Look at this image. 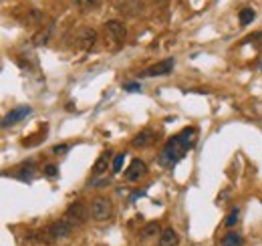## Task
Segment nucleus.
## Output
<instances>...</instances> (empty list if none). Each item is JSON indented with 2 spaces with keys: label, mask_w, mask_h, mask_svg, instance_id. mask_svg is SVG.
Segmentation results:
<instances>
[{
  "label": "nucleus",
  "mask_w": 262,
  "mask_h": 246,
  "mask_svg": "<svg viewBox=\"0 0 262 246\" xmlns=\"http://www.w3.org/2000/svg\"><path fill=\"white\" fill-rule=\"evenodd\" d=\"M194 140H196V130H194V128L184 130L182 134H178L176 138H172V140L166 144L164 152H162V158H160L162 164H164L166 168L178 164V162H180V160L190 152Z\"/></svg>",
  "instance_id": "nucleus-1"
},
{
  "label": "nucleus",
  "mask_w": 262,
  "mask_h": 246,
  "mask_svg": "<svg viewBox=\"0 0 262 246\" xmlns=\"http://www.w3.org/2000/svg\"><path fill=\"white\" fill-rule=\"evenodd\" d=\"M89 212H91V218H93V220H97V222L109 220V218L113 216V202H111L109 198L99 196V198H95V200L91 202Z\"/></svg>",
  "instance_id": "nucleus-2"
},
{
  "label": "nucleus",
  "mask_w": 262,
  "mask_h": 246,
  "mask_svg": "<svg viewBox=\"0 0 262 246\" xmlns=\"http://www.w3.org/2000/svg\"><path fill=\"white\" fill-rule=\"evenodd\" d=\"M89 216H91L89 208H85L81 202H73V204L67 208V212H65V220H69L73 226H79V224H83V222H85Z\"/></svg>",
  "instance_id": "nucleus-3"
},
{
  "label": "nucleus",
  "mask_w": 262,
  "mask_h": 246,
  "mask_svg": "<svg viewBox=\"0 0 262 246\" xmlns=\"http://www.w3.org/2000/svg\"><path fill=\"white\" fill-rule=\"evenodd\" d=\"M73 224L69 220H61V222H55L47 228V240H61V238H67L71 232H73Z\"/></svg>",
  "instance_id": "nucleus-4"
},
{
  "label": "nucleus",
  "mask_w": 262,
  "mask_h": 246,
  "mask_svg": "<svg viewBox=\"0 0 262 246\" xmlns=\"http://www.w3.org/2000/svg\"><path fill=\"white\" fill-rule=\"evenodd\" d=\"M103 29H105V33H107L115 43H123L125 37H127V29H125V25H123L121 21H107V23L103 25Z\"/></svg>",
  "instance_id": "nucleus-5"
},
{
  "label": "nucleus",
  "mask_w": 262,
  "mask_h": 246,
  "mask_svg": "<svg viewBox=\"0 0 262 246\" xmlns=\"http://www.w3.org/2000/svg\"><path fill=\"white\" fill-rule=\"evenodd\" d=\"M146 174H148V166H146V162H142V160H134V162H131V166L125 170V180H129V182H140Z\"/></svg>",
  "instance_id": "nucleus-6"
},
{
  "label": "nucleus",
  "mask_w": 262,
  "mask_h": 246,
  "mask_svg": "<svg viewBox=\"0 0 262 246\" xmlns=\"http://www.w3.org/2000/svg\"><path fill=\"white\" fill-rule=\"evenodd\" d=\"M174 71V59H166V61H160L158 65H152L148 67L142 77H160V75H168Z\"/></svg>",
  "instance_id": "nucleus-7"
},
{
  "label": "nucleus",
  "mask_w": 262,
  "mask_h": 246,
  "mask_svg": "<svg viewBox=\"0 0 262 246\" xmlns=\"http://www.w3.org/2000/svg\"><path fill=\"white\" fill-rule=\"evenodd\" d=\"M31 113V107H17V109H13V111H9L7 113V117L3 119V128H9V126H15V123H19V121H23L27 115Z\"/></svg>",
  "instance_id": "nucleus-8"
},
{
  "label": "nucleus",
  "mask_w": 262,
  "mask_h": 246,
  "mask_svg": "<svg viewBox=\"0 0 262 246\" xmlns=\"http://www.w3.org/2000/svg\"><path fill=\"white\" fill-rule=\"evenodd\" d=\"M156 132H152V130H144L142 134H138L134 140H131V146L134 148H146V146H152L154 142H156Z\"/></svg>",
  "instance_id": "nucleus-9"
},
{
  "label": "nucleus",
  "mask_w": 262,
  "mask_h": 246,
  "mask_svg": "<svg viewBox=\"0 0 262 246\" xmlns=\"http://www.w3.org/2000/svg\"><path fill=\"white\" fill-rule=\"evenodd\" d=\"M119 9L125 15H138L144 11V3L142 0H119Z\"/></svg>",
  "instance_id": "nucleus-10"
},
{
  "label": "nucleus",
  "mask_w": 262,
  "mask_h": 246,
  "mask_svg": "<svg viewBox=\"0 0 262 246\" xmlns=\"http://www.w3.org/2000/svg\"><path fill=\"white\" fill-rule=\"evenodd\" d=\"M160 246H180V236L174 228H166L160 236Z\"/></svg>",
  "instance_id": "nucleus-11"
},
{
  "label": "nucleus",
  "mask_w": 262,
  "mask_h": 246,
  "mask_svg": "<svg viewBox=\"0 0 262 246\" xmlns=\"http://www.w3.org/2000/svg\"><path fill=\"white\" fill-rule=\"evenodd\" d=\"M77 41H79V45L83 49H91L95 45V41H97V33L93 29H85V31H81V35H79Z\"/></svg>",
  "instance_id": "nucleus-12"
},
{
  "label": "nucleus",
  "mask_w": 262,
  "mask_h": 246,
  "mask_svg": "<svg viewBox=\"0 0 262 246\" xmlns=\"http://www.w3.org/2000/svg\"><path fill=\"white\" fill-rule=\"evenodd\" d=\"M107 166H109V154L105 152V154H101V156L97 158V162H95V166H93V174H95V176L103 174V172L107 170Z\"/></svg>",
  "instance_id": "nucleus-13"
},
{
  "label": "nucleus",
  "mask_w": 262,
  "mask_h": 246,
  "mask_svg": "<svg viewBox=\"0 0 262 246\" xmlns=\"http://www.w3.org/2000/svg\"><path fill=\"white\" fill-rule=\"evenodd\" d=\"M99 3L101 0H75V7L79 11H93V9L99 7Z\"/></svg>",
  "instance_id": "nucleus-14"
},
{
  "label": "nucleus",
  "mask_w": 262,
  "mask_h": 246,
  "mask_svg": "<svg viewBox=\"0 0 262 246\" xmlns=\"http://www.w3.org/2000/svg\"><path fill=\"white\" fill-rule=\"evenodd\" d=\"M222 246H242V238H240L238 234L230 232V234H226V236L222 238Z\"/></svg>",
  "instance_id": "nucleus-15"
},
{
  "label": "nucleus",
  "mask_w": 262,
  "mask_h": 246,
  "mask_svg": "<svg viewBox=\"0 0 262 246\" xmlns=\"http://www.w3.org/2000/svg\"><path fill=\"white\" fill-rule=\"evenodd\" d=\"M254 17H256V13H254L252 9H242V11H240V25H242V27L250 25V23L254 21Z\"/></svg>",
  "instance_id": "nucleus-16"
},
{
  "label": "nucleus",
  "mask_w": 262,
  "mask_h": 246,
  "mask_svg": "<svg viewBox=\"0 0 262 246\" xmlns=\"http://www.w3.org/2000/svg\"><path fill=\"white\" fill-rule=\"evenodd\" d=\"M33 176H35V166H33V164H25L23 170L19 172V178H21V180H31Z\"/></svg>",
  "instance_id": "nucleus-17"
},
{
  "label": "nucleus",
  "mask_w": 262,
  "mask_h": 246,
  "mask_svg": "<svg viewBox=\"0 0 262 246\" xmlns=\"http://www.w3.org/2000/svg\"><path fill=\"white\" fill-rule=\"evenodd\" d=\"M123 162H125V154H117L115 160H113V164H111V172H113V174H119L121 168H123Z\"/></svg>",
  "instance_id": "nucleus-18"
},
{
  "label": "nucleus",
  "mask_w": 262,
  "mask_h": 246,
  "mask_svg": "<svg viewBox=\"0 0 262 246\" xmlns=\"http://www.w3.org/2000/svg\"><path fill=\"white\" fill-rule=\"evenodd\" d=\"M238 220H240V210H238V208H234V210L228 214V218H226V226H228V228H232Z\"/></svg>",
  "instance_id": "nucleus-19"
},
{
  "label": "nucleus",
  "mask_w": 262,
  "mask_h": 246,
  "mask_svg": "<svg viewBox=\"0 0 262 246\" xmlns=\"http://www.w3.org/2000/svg\"><path fill=\"white\" fill-rule=\"evenodd\" d=\"M160 230V224L158 222H150L148 226H146V230H144V236H152V234H156Z\"/></svg>",
  "instance_id": "nucleus-20"
},
{
  "label": "nucleus",
  "mask_w": 262,
  "mask_h": 246,
  "mask_svg": "<svg viewBox=\"0 0 262 246\" xmlns=\"http://www.w3.org/2000/svg\"><path fill=\"white\" fill-rule=\"evenodd\" d=\"M67 152H69V146H67V144H61V146H55V148H53V154H55V156H65Z\"/></svg>",
  "instance_id": "nucleus-21"
},
{
  "label": "nucleus",
  "mask_w": 262,
  "mask_h": 246,
  "mask_svg": "<svg viewBox=\"0 0 262 246\" xmlns=\"http://www.w3.org/2000/svg\"><path fill=\"white\" fill-rule=\"evenodd\" d=\"M123 89H125V91H131V93H136V91H142V85H140V83H125Z\"/></svg>",
  "instance_id": "nucleus-22"
},
{
  "label": "nucleus",
  "mask_w": 262,
  "mask_h": 246,
  "mask_svg": "<svg viewBox=\"0 0 262 246\" xmlns=\"http://www.w3.org/2000/svg\"><path fill=\"white\" fill-rule=\"evenodd\" d=\"M45 174H47L49 178H53V176H57V174H59V168H57V166H53V164H49V166L45 168Z\"/></svg>",
  "instance_id": "nucleus-23"
},
{
  "label": "nucleus",
  "mask_w": 262,
  "mask_h": 246,
  "mask_svg": "<svg viewBox=\"0 0 262 246\" xmlns=\"http://www.w3.org/2000/svg\"><path fill=\"white\" fill-rule=\"evenodd\" d=\"M158 3H160V5H166V3H168V0H158Z\"/></svg>",
  "instance_id": "nucleus-24"
}]
</instances>
